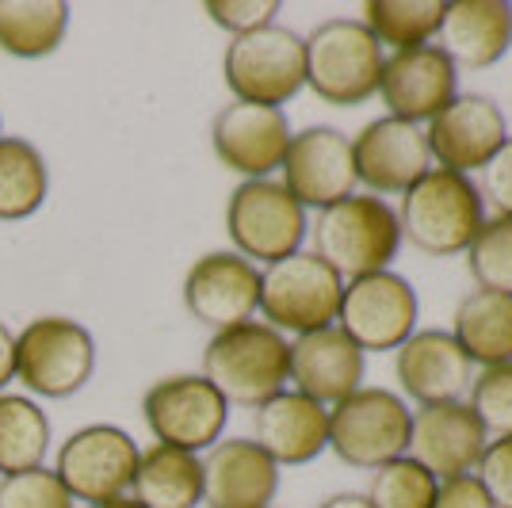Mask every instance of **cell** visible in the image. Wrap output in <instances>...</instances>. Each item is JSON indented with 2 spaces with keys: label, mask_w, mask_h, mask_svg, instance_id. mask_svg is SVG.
<instances>
[{
  "label": "cell",
  "mask_w": 512,
  "mask_h": 508,
  "mask_svg": "<svg viewBox=\"0 0 512 508\" xmlns=\"http://www.w3.org/2000/svg\"><path fill=\"white\" fill-rule=\"evenodd\" d=\"M203 379L226 398V405L256 409L276 398L291 379V344L264 321L222 329L203 348Z\"/></svg>",
  "instance_id": "obj_1"
},
{
  "label": "cell",
  "mask_w": 512,
  "mask_h": 508,
  "mask_svg": "<svg viewBox=\"0 0 512 508\" xmlns=\"http://www.w3.org/2000/svg\"><path fill=\"white\" fill-rule=\"evenodd\" d=\"M310 237L321 264H329L341 279H363L386 272V264L398 256L402 226L398 211L379 195H348L318 211Z\"/></svg>",
  "instance_id": "obj_2"
},
{
  "label": "cell",
  "mask_w": 512,
  "mask_h": 508,
  "mask_svg": "<svg viewBox=\"0 0 512 508\" xmlns=\"http://www.w3.org/2000/svg\"><path fill=\"white\" fill-rule=\"evenodd\" d=\"M482 195L463 172L428 169L402 195L398 226L428 256L467 253L474 233L482 230Z\"/></svg>",
  "instance_id": "obj_3"
},
{
  "label": "cell",
  "mask_w": 512,
  "mask_h": 508,
  "mask_svg": "<svg viewBox=\"0 0 512 508\" xmlns=\"http://www.w3.org/2000/svg\"><path fill=\"white\" fill-rule=\"evenodd\" d=\"M306 85L325 104L356 107L383 81V46L356 20H325L306 39Z\"/></svg>",
  "instance_id": "obj_4"
},
{
  "label": "cell",
  "mask_w": 512,
  "mask_h": 508,
  "mask_svg": "<svg viewBox=\"0 0 512 508\" xmlns=\"http://www.w3.org/2000/svg\"><path fill=\"white\" fill-rule=\"evenodd\" d=\"M96 371V340L81 321L46 318L27 321L16 333V379L35 398H73Z\"/></svg>",
  "instance_id": "obj_5"
},
{
  "label": "cell",
  "mask_w": 512,
  "mask_h": 508,
  "mask_svg": "<svg viewBox=\"0 0 512 508\" xmlns=\"http://www.w3.org/2000/svg\"><path fill=\"white\" fill-rule=\"evenodd\" d=\"M222 73L241 104L279 107L306 85V46L291 27L268 23L226 46Z\"/></svg>",
  "instance_id": "obj_6"
},
{
  "label": "cell",
  "mask_w": 512,
  "mask_h": 508,
  "mask_svg": "<svg viewBox=\"0 0 512 508\" xmlns=\"http://www.w3.org/2000/svg\"><path fill=\"white\" fill-rule=\"evenodd\" d=\"M409 424L413 417L398 394L383 386H360L329 409V447L356 470H379L406 455Z\"/></svg>",
  "instance_id": "obj_7"
},
{
  "label": "cell",
  "mask_w": 512,
  "mask_h": 508,
  "mask_svg": "<svg viewBox=\"0 0 512 508\" xmlns=\"http://www.w3.org/2000/svg\"><path fill=\"white\" fill-rule=\"evenodd\" d=\"M341 295V276L314 253H295L260 272V314L276 333L287 329L302 337L325 329L341 310Z\"/></svg>",
  "instance_id": "obj_8"
},
{
  "label": "cell",
  "mask_w": 512,
  "mask_h": 508,
  "mask_svg": "<svg viewBox=\"0 0 512 508\" xmlns=\"http://www.w3.org/2000/svg\"><path fill=\"white\" fill-rule=\"evenodd\" d=\"M226 233L237 256L276 264L299 253L306 237V211L279 180H245L230 195Z\"/></svg>",
  "instance_id": "obj_9"
},
{
  "label": "cell",
  "mask_w": 512,
  "mask_h": 508,
  "mask_svg": "<svg viewBox=\"0 0 512 508\" xmlns=\"http://www.w3.org/2000/svg\"><path fill=\"white\" fill-rule=\"evenodd\" d=\"M138 444L119 424H85L65 436L54 459L58 482L69 489L73 501H115L127 497L134 470H138Z\"/></svg>",
  "instance_id": "obj_10"
},
{
  "label": "cell",
  "mask_w": 512,
  "mask_h": 508,
  "mask_svg": "<svg viewBox=\"0 0 512 508\" xmlns=\"http://www.w3.org/2000/svg\"><path fill=\"white\" fill-rule=\"evenodd\" d=\"M142 417L157 444L180 451H211L230 421V405L203 375H169L142 398Z\"/></svg>",
  "instance_id": "obj_11"
},
{
  "label": "cell",
  "mask_w": 512,
  "mask_h": 508,
  "mask_svg": "<svg viewBox=\"0 0 512 508\" xmlns=\"http://www.w3.org/2000/svg\"><path fill=\"white\" fill-rule=\"evenodd\" d=\"M341 333L360 352H390L413 337L417 325V291L394 272L352 279L341 295Z\"/></svg>",
  "instance_id": "obj_12"
},
{
  "label": "cell",
  "mask_w": 512,
  "mask_h": 508,
  "mask_svg": "<svg viewBox=\"0 0 512 508\" xmlns=\"http://www.w3.org/2000/svg\"><path fill=\"white\" fill-rule=\"evenodd\" d=\"M356 165L352 142L337 127H310L291 134V146L283 157V188L306 207H333L348 195H356Z\"/></svg>",
  "instance_id": "obj_13"
},
{
  "label": "cell",
  "mask_w": 512,
  "mask_h": 508,
  "mask_svg": "<svg viewBox=\"0 0 512 508\" xmlns=\"http://www.w3.org/2000/svg\"><path fill=\"white\" fill-rule=\"evenodd\" d=\"M214 157L245 180H268V172L283 169L291 146V123L283 107L226 104L211 123Z\"/></svg>",
  "instance_id": "obj_14"
},
{
  "label": "cell",
  "mask_w": 512,
  "mask_h": 508,
  "mask_svg": "<svg viewBox=\"0 0 512 508\" xmlns=\"http://www.w3.org/2000/svg\"><path fill=\"white\" fill-rule=\"evenodd\" d=\"M184 306L195 321L214 333L253 321L260 306V272L253 260L237 253L199 256L184 276Z\"/></svg>",
  "instance_id": "obj_15"
},
{
  "label": "cell",
  "mask_w": 512,
  "mask_h": 508,
  "mask_svg": "<svg viewBox=\"0 0 512 508\" xmlns=\"http://www.w3.org/2000/svg\"><path fill=\"white\" fill-rule=\"evenodd\" d=\"M428 153L440 161V169L463 172L482 169L497 149L509 142V123L490 96H455L425 130Z\"/></svg>",
  "instance_id": "obj_16"
},
{
  "label": "cell",
  "mask_w": 512,
  "mask_h": 508,
  "mask_svg": "<svg viewBox=\"0 0 512 508\" xmlns=\"http://www.w3.org/2000/svg\"><path fill=\"white\" fill-rule=\"evenodd\" d=\"M409 459L421 463L440 482L470 474L486 451V428L463 402L421 405L409 424Z\"/></svg>",
  "instance_id": "obj_17"
},
{
  "label": "cell",
  "mask_w": 512,
  "mask_h": 508,
  "mask_svg": "<svg viewBox=\"0 0 512 508\" xmlns=\"http://www.w3.org/2000/svg\"><path fill=\"white\" fill-rule=\"evenodd\" d=\"M428 161L432 153H428L425 130L394 115L367 123L352 142L356 180H363L379 195L409 191L428 172Z\"/></svg>",
  "instance_id": "obj_18"
},
{
  "label": "cell",
  "mask_w": 512,
  "mask_h": 508,
  "mask_svg": "<svg viewBox=\"0 0 512 508\" xmlns=\"http://www.w3.org/2000/svg\"><path fill=\"white\" fill-rule=\"evenodd\" d=\"M455 77V65L432 43H425L413 50H394L386 58L379 92L394 119L417 127L421 119H436L455 100Z\"/></svg>",
  "instance_id": "obj_19"
},
{
  "label": "cell",
  "mask_w": 512,
  "mask_h": 508,
  "mask_svg": "<svg viewBox=\"0 0 512 508\" xmlns=\"http://www.w3.org/2000/svg\"><path fill=\"white\" fill-rule=\"evenodd\" d=\"M253 444L276 466L310 463L329 447V409L299 390H279L276 398L256 405Z\"/></svg>",
  "instance_id": "obj_20"
},
{
  "label": "cell",
  "mask_w": 512,
  "mask_h": 508,
  "mask_svg": "<svg viewBox=\"0 0 512 508\" xmlns=\"http://www.w3.org/2000/svg\"><path fill=\"white\" fill-rule=\"evenodd\" d=\"M279 489V466L253 440H218L203 459V505L268 508Z\"/></svg>",
  "instance_id": "obj_21"
},
{
  "label": "cell",
  "mask_w": 512,
  "mask_h": 508,
  "mask_svg": "<svg viewBox=\"0 0 512 508\" xmlns=\"http://www.w3.org/2000/svg\"><path fill=\"white\" fill-rule=\"evenodd\" d=\"M398 382L421 405L459 402L470 386V360L459 340L444 329H421L398 348Z\"/></svg>",
  "instance_id": "obj_22"
},
{
  "label": "cell",
  "mask_w": 512,
  "mask_h": 508,
  "mask_svg": "<svg viewBox=\"0 0 512 508\" xmlns=\"http://www.w3.org/2000/svg\"><path fill=\"white\" fill-rule=\"evenodd\" d=\"M436 50L455 69H486L512 46V4L505 0H455L436 31Z\"/></svg>",
  "instance_id": "obj_23"
},
{
  "label": "cell",
  "mask_w": 512,
  "mask_h": 508,
  "mask_svg": "<svg viewBox=\"0 0 512 508\" xmlns=\"http://www.w3.org/2000/svg\"><path fill=\"white\" fill-rule=\"evenodd\" d=\"M363 352L344 337L337 325H325L318 333H302L291 344V382L299 394L318 405L341 402L352 390H360Z\"/></svg>",
  "instance_id": "obj_24"
},
{
  "label": "cell",
  "mask_w": 512,
  "mask_h": 508,
  "mask_svg": "<svg viewBox=\"0 0 512 508\" xmlns=\"http://www.w3.org/2000/svg\"><path fill=\"white\" fill-rule=\"evenodd\" d=\"M130 489L142 508H195L203 501V459L180 447L153 444L138 455Z\"/></svg>",
  "instance_id": "obj_25"
},
{
  "label": "cell",
  "mask_w": 512,
  "mask_h": 508,
  "mask_svg": "<svg viewBox=\"0 0 512 508\" xmlns=\"http://www.w3.org/2000/svg\"><path fill=\"white\" fill-rule=\"evenodd\" d=\"M459 348L470 363L497 367L512 360V295L474 291L455 310V333Z\"/></svg>",
  "instance_id": "obj_26"
},
{
  "label": "cell",
  "mask_w": 512,
  "mask_h": 508,
  "mask_svg": "<svg viewBox=\"0 0 512 508\" xmlns=\"http://www.w3.org/2000/svg\"><path fill=\"white\" fill-rule=\"evenodd\" d=\"M69 4L62 0H0V50L12 58H46L65 43Z\"/></svg>",
  "instance_id": "obj_27"
},
{
  "label": "cell",
  "mask_w": 512,
  "mask_h": 508,
  "mask_svg": "<svg viewBox=\"0 0 512 508\" xmlns=\"http://www.w3.org/2000/svg\"><path fill=\"white\" fill-rule=\"evenodd\" d=\"M50 172L27 138H0V222H23L46 203Z\"/></svg>",
  "instance_id": "obj_28"
},
{
  "label": "cell",
  "mask_w": 512,
  "mask_h": 508,
  "mask_svg": "<svg viewBox=\"0 0 512 508\" xmlns=\"http://www.w3.org/2000/svg\"><path fill=\"white\" fill-rule=\"evenodd\" d=\"M50 451V421L43 405L23 394H0V478L43 466Z\"/></svg>",
  "instance_id": "obj_29"
},
{
  "label": "cell",
  "mask_w": 512,
  "mask_h": 508,
  "mask_svg": "<svg viewBox=\"0 0 512 508\" xmlns=\"http://www.w3.org/2000/svg\"><path fill=\"white\" fill-rule=\"evenodd\" d=\"M444 12H448L444 0H367L363 27L379 39V46L386 43L394 50H413L440 31Z\"/></svg>",
  "instance_id": "obj_30"
},
{
  "label": "cell",
  "mask_w": 512,
  "mask_h": 508,
  "mask_svg": "<svg viewBox=\"0 0 512 508\" xmlns=\"http://www.w3.org/2000/svg\"><path fill=\"white\" fill-rule=\"evenodd\" d=\"M470 276L478 279V291L512 295V218H490L474 233L467 249Z\"/></svg>",
  "instance_id": "obj_31"
},
{
  "label": "cell",
  "mask_w": 512,
  "mask_h": 508,
  "mask_svg": "<svg viewBox=\"0 0 512 508\" xmlns=\"http://www.w3.org/2000/svg\"><path fill=\"white\" fill-rule=\"evenodd\" d=\"M436 478L428 474L421 463H413L409 455L394 459L375 470L371 489H367V501L371 508H432L436 497Z\"/></svg>",
  "instance_id": "obj_32"
},
{
  "label": "cell",
  "mask_w": 512,
  "mask_h": 508,
  "mask_svg": "<svg viewBox=\"0 0 512 508\" xmlns=\"http://www.w3.org/2000/svg\"><path fill=\"white\" fill-rule=\"evenodd\" d=\"M470 409L493 436H512V360L486 367L474 390H470Z\"/></svg>",
  "instance_id": "obj_33"
},
{
  "label": "cell",
  "mask_w": 512,
  "mask_h": 508,
  "mask_svg": "<svg viewBox=\"0 0 512 508\" xmlns=\"http://www.w3.org/2000/svg\"><path fill=\"white\" fill-rule=\"evenodd\" d=\"M0 508H73V497L54 470L35 466L0 478Z\"/></svg>",
  "instance_id": "obj_34"
},
{
  "label": "cell",
  "mask_w": 512,
  "mask_h": 508,
  "mask_svg": "<svg viewBox=\"0 0 512 508\" xmlns=\"http://www.w3.org/2000/svg\"><path fill=\"white\" fill-rule=\"evenodd\" d=\"M279 0H207V16L230 35H249L256 27L276 23Z\"/></svg>",
  "instance_id": "obj_35"
},
{
  "label": "cell",
  "mask_w": 512,
  "mask_h": 508,
  "mask_svg": "<svg viewBox=\"0 0 512 508\" xmlns=\"http://www.w3.org/2000/svg\"><path fill=\"white\" fill-rule=\"evenodd\" d=\"M478 482L493 508H512V436H497L478 459Z\"/></svg>",
  "instance_id": "obj_36"
},
{
  "label": "cell",
  "mask_w": 512,
  "mask_h": 508,
  "mask_svg": "<svg viewBox=\"0 0 512 508\" xmlns=\"http://www.w3.org/2000/svg\"><path fill=\"white\" fill-rule=\"evenodd\" d=\"M482 180L474 184L482 203H490L497 218H512V138L482 165Z\"/></svg>",
  "instance_id": "obj_37"
},
{
  "label": "cell",
  "mask_w": 512,
  "mask_h": 508,
  "mask_svg": "<svg viewBox=\"0 0 512 508\" xmlns=\"http://www.w3.org/2000/svg\"><path fill=\"white\" fill-rule=\"evenodd\" d=\"M432 508H493V501L474 474H459V478H448L436 486Z\"/></svg>",
  "instance_id": "obj_38"
},
{
  "label": "cell",
  "mask_w": 512,
  "mask_h": 508,
  "mask_svg": "<svg viewBox=\"0 0 512 508\" xmlns=\"http://www.w3.org/2000/svg\"><path fill=\"white\" fill-rule=\"evenodd\" d=\"M8 382H16V333L0 321V394Z\"/></svg>",
  "instance_id": "obj_39"
},
{
  "label": "cell",
  "mask_w": 512,
  "mask_h": 508,
  "mask_svg": "<svg viewBox=\"0 0 512 508\" xmlns=\"http://www.w3.org/2000/svg\"><path fill=\"white\" fill-rule=\"evenodd\" d=\"M318 508H371V501H367L363 493H337V497L321 501Z\"/></svg>",
  "instance_id": "obj_40"
},
{
  "label": "cell",
  "mask_w": 512,
  "mask_h": 508,
  "mask_svg": "<svg viewBox=\"0 0 512 508\" xmlns=\"http://www.w3.org/2000/svg\"><path fill=\"white\" fill-rule=\"evenodd\" d=\"M88 508H142L134 497H115V501H100V505H88Z\"/></svg>",
  "instance_id": "obj_41"
},
{
  "label": "cell",
  "mask_w": 512,
  "mask_h": 508,
  "mask_svg": "<svg viewBox=\"0 0 512 508\" xmlns=\"http://www.w3.org/2000/svg\"><path fill=\"white\" fill-rule=\"evenodd\" d=\"M0 138H4V123H0Z\"/></svg>",
  "instance_id": "obj_42"
}]
</instances>
